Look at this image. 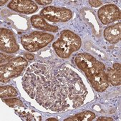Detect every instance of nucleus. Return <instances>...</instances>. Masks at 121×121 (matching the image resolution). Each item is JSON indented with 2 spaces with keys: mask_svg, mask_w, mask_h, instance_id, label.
<instances>
[{
  "mask_svg": "<svg viewBox=\"0 0 121 121\" xmlns=\"http://www.w3.org/2000/svg\"><path fill=\"white\" fill-rule=\"evenodd\" d=\"M22 86L31 98L55 112L81 106L87 94L75 71L66 65L55 67L42 62L30 65L22 78Z\"/></svg>",
  "mask_w": 121,
  "mask_h": 121,
  "instance_id": "f257e3e1",
  "label": "nucleus"
},
{
  "mask_svg": "<svg viewBox=\"0 0 121 121\" xmlns=\"http://www.w3.org/2000/svg\"><path fill=\"white\" fill-rule=\"evenodd\" d=\"M54 39V36L49 33L34 32L30 35L21 37L22 44L29 52H36L50 44Z\"/></svg>",
  "mask_w": 121,
  "mask_h": 121,
  "instance_id": "f03ea898",
  "label": "nucleus"
},
{
  "mask_svg": "<svg viewBox=\"0 0 121 121\" xmlns=\"http://www.w3.org/2000/svg\"><path fill=\"white\" fill-rule=\"evenodd\" d=\"M27 62L22 57H18L10 60L8 63L1 65V82H7L11 78L18 77L25 69Z\"/></svg>",
  "mask_w": 121,
  "mask_h": 121,
  "instance_id": "7ed1b4c3",
  "label": "nucleus"
},
{
  "mask_svg": "<svg viewBox=\"0 0 121 121\" xmlns=\"http://www.w3.org/2000/svg\"><path fill=\"white\" fill-rule=\"evenodd\" d=\"M72 14L70 9L52 6L47 7L40 12L42 17L52 22H66L72 18Z\"/></svg>",
  "mask_w": 121,
  "mask_h": 121,
  "instance_id": "20e7f679",
  "label": "nucleus"
},
{
  "mask_svg": "<svg viewBox=\"0 0 121 121\" xmlns=\"http://www.w3.org/2000/svg\"><path fill=\"white\" fill-rule=\"evenodd\" d=\"M0 50L1 51L12 54L19 50L15 36L13 32L7 29L2 28L0 31Z\"/></svg>",
  "mask_w": 121,
  "mask_h": 121,
  "instance_id": "39448f33",
  "label": "nucleus"
},
{
  "mask_svg": "<svg viewBox=\"0 0 121 121\" xmlns=\"http://www.w3.org/2000/svg\"><path fill=\"white\" fill-rule=\"evenodd\" d=\"M98 15L103 25H108L121 18L120 9L117 6L109 4L103 6L98 12Z\"/></svg>",
  "mask_w": 121,
  "mask_h": 121,
  "instance_id": "423d86ee",
  "label": "nucleus"
},
{
  "mask_svg": "<svg viewBox=\"0 0 121 121\" xmlns=\"http://www.w3.org/2000/svg\"><path fill=\"white\" fill-rule=\"evenodd\" d=\"M8 7L23 14H32L38 9L37 4L31 0H13L8 4Z\"/></svg>",
  "mask_w": 121,
  "mask_h": 121,
  "instance_id": "0eeeda50",
  "label": "nucleus"
},
{
  "mask_svg": "<svg viewBox=\"0 0 121 121\" xmlns=\"http://www.w3.org/2000/svg\"><path fill=\"white\" fill-rule=\"evenodd\" d=\"M60 38L67 44L73 52L78 51L81 47L82 42L80 37L70 30L62 31L60 34Z\"/></svg>",
  "mask_w": 121,
  "mask_h": 121,
  "instance_id": "6e6552de",
  "label": "nucleus"
},
{
  "mask_svg": "<svg viewBox=\"0 0 121 121\" xmlns=\"http://www.w3.org/2000/svg\"><path fill=\"white\" fill-rule=\"evenodd\" d=\"M104 37L110 44H116L120 42L121 37V23L119 22L107 27L104 30Z\"/></svg>",
  "mask_w": 121,
  "mask_h": 121,
  "instance_id": "1a4fd4ad",
  "label": "nucleus"
},
{
  "mask_svg": "<svg viewBox=\"0 0 121 121\" xmlns=\"http://www.w3.org/2000/svg\"><path fill=\"white\" fill-rule=\"evenodd\" d=\"M30 19L32 26L37 29L44 31H47V32H57L59 30L57 27L50 25V24H48L44 19V18L39 15L32 16Z\"/></svg>",
  "mask_w": 121,
  "mask_h": 121,
  "instance_id": "9d476101",
  "label": "nucleus"
},
{
  "mask_svg": "<svg viewBox=\"0 0 121 121\" xmlns=\"http://www.w3.org/2000/svg\"><path fill=\"white\" fill-rule=\"evenodd\" d=\"M120 64L115 63L112 67H109L106 71L108 82L113 86L120 85L121 83V73H120Z\"/></svg>",
  "mask_w": 121,
  "mask_h": 121,
  "instance_id": "9b49d317",
  "label": "nucleus"
},
{
  "mask_svg": "<svg viewBox=\"0 0 121 121\" xmlns=\"http://www.w3.org/2000/svg\"><path fill=\"white\" fill-rule=\"evenodd\" d=\"M14 112L18 115L22 120L26 121H40L42 117L39 114L37 113L32 110L25 108L24 106L17 107L14 109Z\"/></svg>",
  "mask_w": 121,
  "mask_h": 121,
  "instance_id": "f8f14e48",
  "label": "nucleus"
},
{
  "mask_svg": "<svg viewBox=\"0 0 121 121\" xmlns=\"http://www.w3.org/2000/svg\"><path fill=\"white\" fill-rule=\"evenodd\" d=\"M57 55L61 58H68L73 53L72 50L67 45V44L60 38H59L52 44Z\"/></svg>",
  "mask_w": 121,
  "mask_h": 121,
  "instance_id": "ddd939ff",
  "label": "nucleus"
},
{
  "mask_svg": "<svg viewBox=\"0 0 121 121\" xmlns=\"http://www.w3.org/2000/svg\"><path fill=\"white\" fill-rule=\"evenodd\" d=\"M95 117V115L91 111H85L75 115L65 120V121H91Z\"/></svg>",
  "mask_w": 121,
  "mask_h": 121,
  "instance_id": "4468645a",
  "label": "nucleus"
},
{
  "mask_svg": "<svg viewBox=\"0 0 121 121\" xmlns=\"http://www.w3.org/2000/svg\"><path fill=\"white\" fill-rule=\"evenodd\" d=\"M17 92L16 89L12 86H1L0 87V97L1 98H9L12 97H16Z\"/></svg>",
  "mask_w": 121,
  "mask_h": 121,
  "instance_id": "2eb2a0df",
  "label": "nucleus"
},
{
  "mask_svg": "<svg viewBox=\"0 0 121 121\" xmlns=\"http://www.w3.org/2000/svg\"><path fill=\"white\" fill-rule=\"evenodd\" d=\"M3 102L5 103L8 106L11 108H17V107H22L24 106L23 103L19 100V99H15V98H3L2 99Z\"/></svg>",
  "mask_w": 121,
  "mask_h": 121,
  "instance_id": "dca6fc26",
  "label": "nucleus"
},
{
  "mask_svg": "<svg viewBox=\"0 0 121 121\" xmlns=\"http://www.w3.org/2000/svg\"><path fill=\"white\" fill-rule=\"evenodd\" d=\"M12 56L4 55V54L1 53V65H2L3 63H4V65L8 63L9 62V60L12 59Z\"/></svg>",
  "mask_w": 121,
  "mask_h": 121,
  "instance_id": "f3484780",
  "label": "nucleus"
},
{
  "mask_svg": "<svg viewBox=\"0 0 121 121\" xmlns=\"http://www.w3.org/2000/svg\"><path fill=\"white\" fill-rule=\"evenodd\" d=\"M89 3L90 4V5H92V7H100L102 5V2L100 1H98V0H90Z\"/></svg>",
  "mask_w": 121,
  "mask_h": 121,
  "instance_id": "a211bd4d",
  "label": "nucleus"
},
{
  "mask_svg": "<svg viewBox=\"0 0 121 121\" xmlns=\"http://www.w3.org/2000/svg\"><path fill=\"white\" fill-rule=\"evenodd\" d=\"M36 2L40 5H46V4H51L52 3V0H37L36 1Z\"/></svg>",
  "mask_w": 121,
  "mask_h": 121,
  "instance_id": "6ab92c4d",
  "label": "nucleus"
},
{
  "mask_svg": "<svg viewBox=\"0 0 121 121\" xmlns=\"http://www.w3.org/2000/svg\"><path fill=\"white\" fill-rule=\"evenodd\" d=\"M98 120V121H100V120H102V121H112V120H113V119L111 118V117H100L99 118H98V120Z\"/></svg>",
  "mask_w": 121,
  "mask_h": 121,
  "instance_id": "aec40b11",
  "label": "nucleus"
},
{
  "mask_svg": "<svg viewBox=\"0 0 121 121\" xmlns=\"http://www.w3.org/2000/svg\"><path fill=\"white\" fill-rule=\"evenodd\" d=\"M25 57H26L27 59H28V60H32L34 59V57H33L32 55H30V54L25 55Z\"/></svg>",
  "mask_w": 121,
  "mask_h": 121,
  "instance_id": "412c9836",
  "label": "nucleus"
},
{
  "mask_svg": "<svg viewBox=\"0 0 121 121\" xmlns=\"http://www.w3.org/2000/svg\"><path fill=\"white\" fill-rule=\"evenodd\" d=\"M58 120L55 118V117H51V118H49V119H47V121H57Z\"/></svg>",
  "mask_w": 121,
  "mask_h": 121,
  "instance_id": "4be33fe9",
  "label": "nucleus"
},
{
  "mask_svg": "<svg viewBox=\"0 0 121 121\" xmlns=\"http://www.w3.org/2000/svg\"><path fill=\"white\" fill-rule=\"evenodd\" d=\"M7 0H4V1H2H2L1 2H0V5H1V6H2L3 4H4L6 2H7Z\"/></svg>",
  "mask_w": 121,
  "mask_h": 121,
  "instance_id": "5701e85b",
  "label": "nucleus"
}]
</instances>
